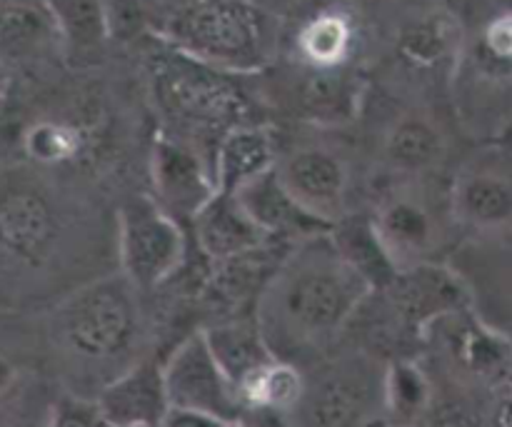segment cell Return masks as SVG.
<instances>
[{"label":"cell","mask_w":512,"mask_h":427,"mask_svg":"<svg viewBox=\"0 0 512 427\" xmlns=\"http://www.w3.org/2000/svg\"><path fill=\"white\" fill-rule=\"evenodd\" d=\"M8 83H10V75H8V65L0 60V100L5 98V93H8Z\"/></svg>","instance_id":"cell-37"},{"label":"cell","mask_w":512,"mask_h":427,"mask_svg":"<svg viewBox=\"0 0 512 427\" xmlns=\"http://www.w3.org/2000/svg\"><path fill=\"white\" fill-rule=\"evenodd\" d=\"M368 280L343 258L333 235L298 243L275 270L258 303V325L280 360L320 355L345 333L365 300Z\"/></svg>","instance_id":"cell-1"},{"label":"cell","mask_w":512,"mask_h":427,"mask_svg":"<svg viewBox=\"0 0 512 427\" xmlns=\"http://www.w3.org/2000/svg\"><path fill=\"white\" fill-rule=\"evenodd\" d=\"M153 200L180 225L198 218L218 193L213 160H205L190 143L160 135L150 153Z\"/></svg>","instance_id":"cell-11"},{"label":"cell","mask_w":512,"mask_h":427,"mask_svg":"<svg viewBox=\"0 0 512 427\" xmlns=\"http://www.w3.org/2000/svg\"><path fill=\"white\" fill-rule=\"evenodd\" d=\"M485 427H512V380L498 385L488 393L483 403Z\"/></svg>","instance_id":"cell-33"},{"label":"cell","mask_w":512,"mask_h":427,"mask_svg":"<svg viewBox=\"0 0 512 427\" xmlns=\"http://www.w3.org/2000/svg\"><path fill=\"white\" fill-rule=\"evenodd\" d=\"M380 248L398 273L435 263L443 245V220L425 195L400 188L380 198L370 218Z\"/></svg>","instance_id":"cell-9"},{"label":"cell","mask_w":512,"mask_h":427,"mask_svg":"<svg viewBox=\"0 0 512 427\" xmlns=\"http://www.w3.org/2000/svg\"><path fill=\"white\" fill-rule=\"evenodd\" d=\"M15 383H18V368H15L8 355L0 353V398L8 395L15 388Z\"/></svg>","instance_id":"cell-36"},{"label":"cell","mask_w":512,"mask_h":427,"mask_svg":"<svg viewBox=\"0 0 512 427\" xmlns=\"http://www.w3.org/2000/svg\"><path fill=\"white\" fill-rule=\"evenodd\" d=\"M360 103V88L345 68L310 70L300 85V108L313 123H345Z\"/></svg>","instance_id":"cell-26"},{"label":"cell","mask_w":512,"mask_h":427,"mask_svg":"<svg viewBox=\"0 0 512 427\" xmlns=\"http://www.w3.org/2000/svg\"><path fill=\"white\" fill-rule=\"evenodd\" d=\"M160 43L230 75L258 73L278 48V23L253 0H175Z\"/></svg>","instance_id":"cell-2"},{"label":"cell","mask_w":512,"mask_h":427,"mask_svg":"<svg viewBox=\"0 0 512 427\" xmlns=\"http://www.w3.org/2000/svg\"><path fill=\"white\" fill-rule=\"evenodd\" d=\"M305 393V370L290 360L273 358L265 368H260L248 383L238 388V398L243 403L248 420L255 415H280L288 418L298 408ZM245 420V423H248Z\"/></svg>","instance_id":"cell-24"},{"label":"cell","mask_w":512,"mask_h":427,"mask_svg":"<svg viewBox=\"0 0 512 427\" xmlns=\"http://www.w3.org/2000/svg\"><path fill=\"white\" fill-rule=\"evenodd\" d=\"M460 38L463 30L455 15L443 8H433L400 30L398 50L408 63L433 68L458 53Z\"/></svg>","instance_id":"cell-25"},{"label":"cell","mask_w":512,"mask_h":427,"mask_svg":"<svg viewBox=\"0 0 512 427\" xmlns=\"http://www.w3.org/2000/svg\"><path fill=\"white\" fill-rule=\"evenodd\" d=\"M63 48L50 0H0V60L28 63Z\"/></svg>","instance_id":"cell-17"},{"label":"cell","mask_w":512,"mask_h":427,"mask_svg":"<svg viewBox=\"0 0 512 427\" xmlns=\"http://www.w3.org/2000/svg\"><path fill=\"white\" fill-rule=\"evenodd\" d=\"M58 15L63 48L90 50L108 33V13L100 0H50Z\"/></svg>","instance_id":"cell-29"},{"label":"cell","mask_w":512,"mask_h":427,"mask_svg":"<svg viewBox=\"0 0 512 427\" xmlns=\"http://www.w3.org/2000/svg\"><path fill=\"white\" fill-rule=\"evenodd\" d=\"M215 360L228 375L235 390L248 383L260 368L270 363L278 355L270 350L258 318L255 320H225V323L210 325L203 330Z\"/></svg>","instance_id":"cell-22"},{"label":"cell","mask_w":512,"mask_h":427,"mask_svg":"<svg viewBox=\"0 0 512 427\" xmlns=\"http://www.w3.org/2000/svg\"><path fill=\"white\" fill-rule=\"evenodd\" d=\"M235 198L240 200L245 213L255 220V225H258L268 238H275V235H278V238L303 243V240L333 233L330 225L313 218L308 210H303L295 203V198L285 190V185L280 183L275 170H270L268 175H263L260 180L250 183L248 188L235 193Z\"/></svg>","instance_id":"cell-18"},{"label":"cell","mask_w":512,"mask_h":427,"mask_svg":"<svg viewBox=\"0 0 512 427\" xmlns=\"http://www.w3.org/2000/svg\"><path fill=\"white\" fill-rule=\"evenodd\" d=\"M55 338L75 363L123 373L140 343L138 290L123 273L83 285L55 313Z\"/></svg>","instance_id":"cell-3"},{"label":"cell","mask_w":512,"mask_h":427,"mask_svg":"<svg viewBox=\"0 0 512 427\" xmlns=\"http://www.w3.org/2000/svg\"><path fill=\"white\" fill-rule=\"evenodd\" d=\"M358 25L343 8H320L295 33V53L308 70H340L353 58Z\"/></svg>","instance_id":"cell-21"},{"label":"cell","mask_w":512,"mask_h":427,"mask_svg":"<svg viewBox=\"0 0 512 427\" xmlns=\"http://www.w3.org/2000/svg\"><path fill=\"white\" fill-rule=\"evenodd\" d=\"M480 45L490 63L503 70H512V13H503L490 20L485 25Z\"/></svg>","instance_id":"cell-32"},{"label":"cell","mask_w":512,"mask_h":427,"mask_svg":"<svg viewBox=\"0 0 512 427\" xmlns=\"http://www.w3.org/2000/svg\"><path fill=\"white\" fill-rule=\"evenodd\" d=\"M383 160L400 175H425L448 155V138L430 115L410 110L395 118L383 135Z\"/></svg>","instance_id":"cell-20"},{"label":"cell","mask_w":512,"mask_h":427,"mask_svg":"<svg viewBox=\"0 0 512 427\" xmlns=\"http://www.w3.org/2000/svg\"><path fill=\"white\" fill-rule=\"evenodd\" d=\"M333 243L338 245V250L343 253V258L363 275L370 283V288L383 290L393 283V278L398 275V270L393 268V263L388 260V255L380 248L378 238H375V230L370 225V218L363 223H348V220H340L333 228Z\"/></svg>","instance_id":"cell-27"},{"label":"cell","mask_w":512,"mask_h":427,"mask_svg":"<svg viewBox=\"0 0 512 427\" xmlns=\"http://www.w3.org/2000/svg\"><path fill=\"white\" fill-rule=\"evenodd\" d=\"M225 425L228 423L213 418V415L195 413V410H180V408H170L168 415L163 418V423H160V427H225Z\"/></svg>","instance_id":"cell-34"},{"label":"cell","mask_w":512,"mask_h":427,"mask_svg":"<svg viewBox=\"0 0 512 427\" xmlns=\"http://www.w3.org/2000/svg\"><path fill=\"white\" fill-rule=\"evenodd\" d=\"M120 273L138 293L173 278L185 260L183 225L153 198H130L118 210Z\"/></svg>","instance_id":"cell-6"},{"label":"cell","mask_w":512,"mask_h":427,"mask_svg":"<svg viewBox=\"0 0 512 427\" xmlns=\"http://www.w3.org/2000/svg\"><path fill=\"white\" fill-rule=\"evenodd\" d=\"M48 427H113L95 398L63 393L50 403Z\"/></svg>","instance_id":"cell-30"},{"label":"cell","mask_w":512,"mask_h":427,"mask_svg":"<svg viewBox=\"0 0 512 427\" xmlns=\"http://www.w3.org/2000/svg\"><path fill=\"white\" fill-rule=\"evenodd\" d=\"M383 375L368 355L325 360L305 373L303 398L285 420L290 427H373L385 420Z\"/></svg>","instance_id":"cell-5"},{"label":"cell","mask_w":512,"mask_h":427,"mask_svg":"<svg viewBox=\"0 0 512 427\" xmlns=\"http://www.w3.org/2000/svg\"><path fill=\"white\" fill-rule=\"evenodd\" d=\"M450 218L483 238L512 235V165L480 160L468 165L450 190Z\"/></svg>","instance_id":"cell-13"},{"label":"cell","mask_w":512,"mask_h":427,"mask_svg":"<svg viewBox=\"0 0 512 427\" xmlns=\"http://www.w3.org/2000/svg\"><path fill=\"white\" fill-rule=\"evenodd\" d=\"M48 413L50 408L45 410V413H13L8 415V418L0 423V427H48Z\"/></svg>","instance_id":"cell-35"},{"label":"cell","mask_w":512,"mask_h":427,"mask_svg":"<svg viewBox=\"0 0 512 427\" xmlns=\"http://www.w3.org/2000/svg\"><path fill=\"white\" fill-rule=\"evenodd\" d=\"M433 398V378L413 358H393L385 365L383 405L390 427H420Z\"/></svg>","instance_id":"cell-23"},{"label":"cell","mask_w":512,"mask_h":427,"mask_svg":"<svg viewBox=\"0 0 512 427\" xmlns=\"http://www.w3.org/2000/svg\"><path fill=\"white\" fill-rule=\"evenodd\" d=\"M225 427H255V425H250V423H228Z\"/></svg>","instance_id":"cell-38"},{"label":"cell","mask_w":512,"mask_h":427,"mask_svg":"<svg viewBox=\"0 0 512 427\" xmlns=\"http://www.w3.org/2000/svg\"><path fill=\"white\" fill-rule=\"evenodd\" d=\"M193 230L203 255L215 265L248 258L270 240L245 213L240 200L220 190L193 220Z\"/></svg>","instance_id":"cell-16"},{"label":"cell","mask_w":512,"mask_h":427,"mask_svg":"<svg viewBox=\"0 0 512 427\" xmlns=\"http://www.w3.org/2000/svg\"><path fill=\"white\" fill-rule=\"evenodd\" d=\"M163 373L170 408L213 415L223 423L248 420L238 390L215 360L203 330L180 340L168 360H163Z\"/></svg>","instance_id":"cell-8"},{"label":"cell","mask_w":512,"mask_h":427,"mask_svg":"<svg viewBox=\"0 0 512 427\" xmlns=\"http://www.w3.org/2000/svg\"><path fill=\"white\" fill-rule=\"evenodd\" d=\"M58 215L35 188H10L0 195V253L38 268L58 243Z\"/></svg>","instance_id":"cell-14"},{"label":"cell","mask_w":512,"mask_h":427,"mask_svg":"<svg viewBox=\"0 0 512 427\" xmlns=\"http://www.w3.org/2000/svg\"><path fill=\"white\" fill-rule=\"evenodd\" d=\"M275 165H278V150L273 135L258 123L233 128L215 145L213 173L220 193H240L275 170Z\"/></svg>","instance_id":"cell-19"},{"label":"cell","mask_w":512,"mask_h":427,"mask_svg":"<svg viewBox=\"0 0 512 427\" xmlns=\"http://www.w3.org/2000/svg\"><path fill=\"white\" fill-rule=\"evenodd\" d=\"M150 73L158 105L183 128L215 133L220 140L233 128L250 125V103L230 73L198 63L170 45L150 60Z\"/></svg>","instance_id":"cell-4"},{"label":"cell","mask_w":512,"mask_h":427,"mask_svg":"<svg viewBox=\"0 0 512 427\" xmlns=\"http://www.w3.org/2000/svg\"><path fill=\"white\" fill-rule=\"evenodd\" d=\"M420 427H485L483 405H473L463 393L438 395Z\"/></svg>","instance_id":"cell-31"},{"label":"cell","mask_w":512,"mask_h":427,"mask_svg":"<svg viewBox=\"0 0 512 427\" xmlns=\"http://www.w3.org/2000/svg\"><path fill=\"white\" fill-rule=\"evenodd\" d=\"M280 183L313 218L335 228L348 208V160L328 145H298L275 165Z\"/></svg>","instance_id":"cell-10"},{"label":"cell","mask_w":512,"mask_h":427,"mask_svg":"<svg viewBox=\"0 0 512 427\" xmlns=\"http://www.w3.org/2000/svg\"><path fill=\"white\" fill-rule=\"evenodd\" d=\"M85 140L83 128L65 120H38L23 133V150L33 163L55 165L73 163L83 155Z\"/></svg>","instance_id":"cell-28"},{"label":"cell","mask_w":512,"mask_h":427,"mask_svg":"<svg viewBox=\"0 0 512 427\" xmlns=\"http://www.w3.org/2000/svg\"><path fill=\"white\" fill-rule=\"evenodd\" d=\"M445 355L460 385H473L490 393L512 380V338L473 310L440 320Z\"/></svg>","instance_id":"cell-12"},{"label":"cell","mask_w":512,"mask_h":427,"mask_svg":"<svg viewBox=\"0 0 512 427\" xmlns=\"http://www.w3.org/2000/svg\"><path fill=\"white\" fill-rule=\"evenodd\" d=\"M380 293L388 300L390 318L398 325V333L418 343L428 338L440 320L473 310L470 285L455 270L438 263L403 270Z\"/></svg>","instance_id":"cell-7"},{"label":"cell","mask_w":512,"mask_h":427,"mask_svg":"<svg viewBox=\"0 0 512 427\" xmlns=\"http://www.w3.org/2000/svg\"><path fill=\"white\" fill-rule=\"evenodd\" d=\"M95 400L113 427H160L170 410L163 363L155 358L135 360L108 380Z\"/></svg>","instance_id":"cell-15"}]
</instances>
